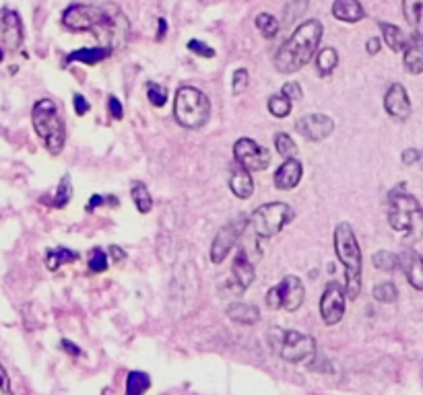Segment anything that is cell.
Here are the masks:
<instances>
[{"mask_svg":"<svg viewBox=\"0 0 423 395\" xmlns=\"http://www.w3.org/2000/svg\"><path fill=\"white\" fill-rule=\"evenodd\" d=\"M108 266H110V262H108L106 251L99 249V247H95V249L91 251V255H89V270L95 272V274H102V272L108 270Z\"/></svg>","mask_w":423,"mask_h":395,"instance_id":"39","label":"cell"},{"mask_svg":"<svg viewBox=\"0 0 423 395\" xmlns=\"http://www.w3.org/2000/svg\"><path fill=\"white\" fill-rule=\"evenodd\" d=\"M403 62H405V70H407L409 74H422L423 72L422 33H413L411 37H407L405 48H403Z\"/></svg>","mask_w":423,"mask_h":395,"instance_id":"20","label":"cell"},{"mask_svg":"<svg viewBox=\"0 0 423 395\" xmlns=\"http://www.w3.org/2000/svg\"><path fill=\"white\" fill-rule=\"evenodd\" d=\"M91 33L97 37L102 48L118 52L128 40L130 23L116 4H104V19Z\"/></svg>","mask_w":423,"mask_h":395,"instance_id":"7","label":"cell"},{"mask_svg":"<svg viewBox=\"0 0 423 395\" xmlns=\"http://www.w3.org/2000/svg\"><path fill=\"white\" fill-rule=\"evenodd\" d=\"M61 346H62V350H66V352H68L70 356H81V354H83V352H81V348H79V346H77L74 342H70V339L64 338L61 342Z\"/></svg>","mask_w":423,"mask_h":395,"instance_id":"49","label":"cell"},{"mask_svg":"<svg viewBox=\"0 0 423 395\" xmlns=\"http://www.w3.org/2000/svg\"><path fill=\"white\" fill-rule=\"evenodd\" d=\"M345 288L339 283H328L320 299V315L326 326H337L345 315Z\"/></svg>","mask_w":423,"mask_h":395,"instance_id":"12","label":"cell"},{"mask_svg":"<svg viewBox=\"0 0 423 395\" xmlns=\"http://www.w3.org/2000/svg\"><path fill=\"white\" fill-rule=\"evenodd\" d=\"M281 95H283V97H287L292 103H294V101H300V99H303V91H302V87H300V83H285V85H283Z\"/></svg>","mask_w":423,"mask_h":395,"instance_id":"43","label":"cell"},{"mask_svg":"<svg viewBox=\"0 0 423 395\" xmlns=\"http://www.w3.org/2000/svg\"><path fill=\"white\" fill-rule=\"evenodd\" d=\"M0 31L4 46L8 50H19L23 44V23L17 10L13 8H2L0 10Z\"/></svg>","mask_w":423,"mask_h":395,"instance_id":"14","label":"cell"},{"mask_svg":"<svg viewBox=\"0 0 423 395\" xmlns=\"http://www.w3.org/2000/svg\"><path fill=\"white\" fill-rule=\"evenodd\" d=\"M384 110L394 119H407L411 115V99L401 83H392L384 95Z\"/></svg>","mask_w":423,"mask_h":395,"instance_id":"15","label":"cell"},{"mask_svg":"<svg viewBox=\"0 0 423 395\" xmlns=\"http://www.w3.org/2000/svg\"><path fill=\"white\" fill-rule=\"evenodd\" d=\"M372 264H374V268H378L382 272H394V270H399V255L382 249L372 255Z\"/></svg>","mask_w":423,"mask_h":395,"instance_id":"34","label":"cell"},{"mask_svg":"<svg viewBox=\"0 0 423 395\" xmlns=\"http://www.w3.org/2000/svg\"><path fill=\"white\" fill-rule=\"evenodd\" d=\"M228 317H230L232 321H236V323L254 326V323H258V319H260V311H258L254 305H250V303L238 301V303H232V305L228 307Z\"/></svg>","mask_w":423,"mask_h":395,"instance_id":"23","label":"cell"},{"mask_svg":"<svg viewBox=\"0 0 423 395\" xmlns=\"http://www.w3.org/2000/svg\"><path fill=\"white\" fill-rule=\"evenodd\" d=\"M106 204H112V206H118V200L116 196H102V194H93L89 204L85 206L87 212H91L93 208H99V206H106Z\"/></svg>","mask_w":423,"mask_h":395,"instance_id":"42","label":"cell"},{"mask_svg":"<svg viewBox=\"0 0 423 395\" xmlns=\"http://www.w3.org/2000/svg\"><path fill=\"white\" fill-rule=\"evenodd\" d=\"M252 283H254V266L250 264L248 253L240 249L238 255L234 258V264H232V280H230L228 290L240 294Z\"/></svg>","mask_w":423,"mask_h":395,"instance_id":"18","label":"cell"},{"mask_svg":"<svg viewBox=\"0 0 423 395\" xmlns=\"http://www.w3.org/2000/svg\"><path fill=\"white\" fill-rule=\"evenodd\" d=\"M174 117H176V121L180 124L182 128H188V130L202 128L209 121V117H211V101H209V97L200 89L184 85V87H180L176 91Z\"/></svg>","mask_w":423,"mask_h":395,"instance_id":"5","label":"cell"},{"mask_svg":"<svg viewBox=\"0 0 423 395\" xmlns=\"http://www.w3.org/2000/svg\"><path fill=\"white\" fill-rule=\"evenodd\" d=\"M248 225V219L240 215V217H234L232 221H228L225 225L221 226L211 243V262L213 264H223V260L228 258V253L236 247L238 239L242 237L244 228Z\"/></svg>","mask_w":423,"mask_h":395,"instance_id":"9","label":"cell"},{"mask_svg":"<svg viewBox=\"0 0 423 395\" xmlns=\"http://www.w3.org/2000/svg\"><path fill=\"white\" fill-rule=\"evenodd\" d=\"M166 31H168V23L163 19L157 21V42H163L166 40Z\"/></svg>","mask_w":423,"mask_h":395,"instance_id":"52","label":"cell"},{"mask_svg":"<svg viewBox=\"0 0 423 395\" xmlns=\"http://www.w3.org/2000/svg\"><path fill=\"white\" fill-rule=\"evenodd\" d=\"M248 81H250L248 70L246 68H238L234 72V76H232V91H234V95H242L244 91L248 89Z\"/></svg>","mask_w":423,"mask_h":395,"instance_id":"40","label":"cell"},{"mask_svg":"<svg viewBox=\"0 0 423 395\" xmlns=\"http://www.w3.org/2000/svg\"><path fill=\"white\" fill-rule=\"evenodd\" d=\"M335 253L345 268V294L356 301L362 292V249L349 223L335 226Z\"/></svg>","mask_w":423,"mask_h":395,"instance_id":"2","label":"cell"},{"mask_svg":"<svg viewBox=\"0 0 423 395\" xmlns=\"http://www.w3.org/2000/svg\"><path fill=\"white\" fill-rule=\"evenodd\" d=\"M147 99L151 101L153 108H163L166 101H168V89L153 83V81H149L147 83Z\"/></svg>","mask_w":423,"mask_h":395,"instance_id":"37","label":"cell"},{"mask_svg":"<svg viewBox=\"0 0 423 395\" xmlns=\"http://www.w3.org/2000/svg\"><path fill=\"white\" fill-rule=\"evenodd\" d=\"M365 50H367L369 56H376V54L380 52V40H378V37H369V40L365 42Z\"/></svg>","mask_w":423,"mask_h":395,"instance_id":"50","label":"cell"},{"mask_svg":"<svg viewBox=\"0 0 423 395\" xmlns=\"http://www.w3.org/2000/svg\"><path fill=\"white\" fill-rule=\"evenodd\" d=\"M296 130L302 134L303 138L318 142V140H324L333 134L335 121H333V117H328L324 113H310V115H302L296 121Z\"/></svg>","mask_w":423,"mask_h":395,"instance_id":"13","label":"cell"},{"mask_svg":"<svg viewBox=\"0 0 423 395\" xmlns=\"http://www.w3.org/2000/svg\"><path fill=\"white\" fill-rule=\"evenodd\" d=\"M104 19V4H70L62 12V25L70 31H93Z\"/></svg>","mask_w":423,"mask_h":395,"instance_id":"10","label":"cell"},{"mask_svg":"<svg viewBox=\"0 0 423 395\" xmlns=\"http://www.w3.org/2000/svg\"><path fill=\"white\" fill-rule=\"evenodd\" d=\"M318 354L316 339L308 334L287 330L281 342V358L289 364H310Z\"/></svg>","mask_w":423,"mask_h":395,"instance_id":"8","label":"cell"},{"mask_svg":"<svg viewBox=\"0 0 423 395\" xmlns=\"http://www.w3.org/2000/svg\"><path fill=\"white\" fill-rule=\"evenodd\" d=\"M266 108H269V112L273 113L275 117H279V119H283V117H287L289 113H292V108H294V103L287 99V97H283V95H271L269 97V103H266Z\"/></svg>","mask_w":423,"mask_h":395,"instance_id":"35","label":"cell"},{"mask_svg":"<svg viewBox=\"0 0 423 395\" xmlns=\"http://www.w3.org/2000/svg\"><path fill=\"white\" fill-rule=\"evenodd\" d=\"M372 296L378 301V303H384V305H390L399 299V290L392 283H382L376 284L374 290H372Z\"/></svg>","mask_w":423,"mask_h":395,"instance_id":"36","label":"cell"},{"mask_svg":"<svg viewBox=\"0 0 423 395\" xmlns=\"http://www.w3.org/2000/svg\"><path fill=\"white\" fill-rule=\"evenodd\" d=\"M308 2L310 0H289V4L285 6V12H283L285 25H292L294 21H298L302 17L303 12H305V8H308Z\"/></svg>","mask_w":423,"mask_h":395,"instance_id":"38","label":"cell"},{"mask_svg":"<svg viewBox=\"0 0 423 395\" xmlns=\"http://www.w3.org/2000/svg\"><path fill=\"white\" fill-rule=\"evenodd\" d=\"M378 27H380V31H382V40H384V44H386L394 54L403 52L405 42H407L405 33H403L397 25H392V23H384V21H380Z\"/></svg>","mask_w":423,"mask_h":395,"instance_id":"26","label":"cell"},{"mask_svg":"<svg viewBox=\"0 0 423 395\" xmlns=\"http://www.w3.org/2000/svg\"><path fill=\"white\" fill-rule=\"evenodd\" d=\"M70 198H72V181H70V175L66 173L61 179V183L56 187V194L52 198V208H56V210L66 208L68 202H70Z\"/></svg>","mask_w":423,"mask_h":395,"instance_id":"32","label":"cell"},{"mask_svg":"<svg viewBox=\"0 0 423 395\" xmlns=\"http://www.w3.org/2000/svg\"><path fill=\"white\" fill-rule=\"evenodd\" d=\"M72 106H74L77 115H85V113H89V110H91L89 101H87L83 95H79V93H74V97H72Z\"/></svg>","mask_w":423,"mask_h":395,"instance_id":"46","label":"cell"},{"mask_svg":"<svg viewBox=\"0 0 423 395\" xmlns=\"http://www.w3.org/2000/svg\"><path fill=\"white\" fill-rule=\"evenodd\" d=\"M0 395H15L10 389V379L8 373L4 371V367L0 364Z\"/></svg>","mask_w":423,"mask_h":395,"instance_id":"48","label":"cell"},{"mask_svg":"<svg viewBox=\"0 0 423 395\" xmlns=\"http://www.w3.org/2000/svg\"><path fill=\"white\" fill-rule=\"evenodd\" d=\"M388 225L407 241H420L423 237V208L415 196L405 192H392L388 200Z\"/></svg>","mask_w":423,"mask_h":395,"instance_id":"3","label":"cell"},{"mask_svg":"<svg viewBox=\"0 0 423 395\" xmlns=\"http://www.w3.org/2000/svg\"><path fill=\"white\" fill-rule=\"evenodd\" d=\"M420 165H422V169H423V151L420 153Z\"/></svg>","mask_w":423,"mask_h":395,"instance_id":"53","label":"cell"},{"mask_svg":"<svg viewBox=\"0 0 423 395\" xmlns=\"http://www.w3.org/2000/svg\"><path fill=\"white\" fill-rule=\"evenodd\" d=\"M110 255H112V262H114V264L126 260V251H124L122 247H118V245H112V247H110Z\"/></svg>","mask_w":423,"mask_h":395,"instance_id":"51","label":"cell"},{"mask_svg":"<svg viewBox=\"0 0 423 395\" xmlns=\"http://www.w3.org/2000/svg\"><path fill=\"white\" fill-rule=\"evenodd\" d=\"M234 161L238 165H242L244 169L250 171V173L252 171H264L269 169V165H271V155L256 140L240 138L234 144Z\"/></svg>","mask_w":423,"mask_h":395,"instance_id":"11","label":"cell"},{"mask_svg":"<svg viewBox=\"0 0 423 395\" xmlns=\"http://www.w3.org/2000/svg\"><path fill=\"white\" fill-rule=\"evenodd\" d=\"M333 17L343 23H360L365 17V10L360 4V0H335Z\"/></svg>","mask_w":423,"mask_h":395,"instance_id":"22","label":"cell"},{"mask_svg":"<svg viewBox=\"0 0 423 395\" xmlns=\"http://www.w3.org/2000/svg\"><path fill=\"white\" fill-rule=\"evenodd\" d=\"M0 62H2V50H0Z\"/></svg>","mask_w":423,"mask_h":395,"instance_id":"54","label":"cell"},{"mask_svg":"<svg viewBox=\"0 0 423 395\" xmlns=\"http://www.w3.org/2000/svg\"><path fill=\"white\" fill-rule=\"evenodd\" d=\"M296 212L289 204L285 202H269V204H262L258 206L250 219H248V225L254 230V235L262 237V239H269V237H275L277 233H281L285 226L294 221Z\"/></svg>","mask_w":423,"mask_h":395,"instance_id":"6","label":"cell"},{"mask_svg":"<svg viewBox=\"0 0 423 395\" xmlns=\"http://www.w3.org/2000/svg\"><path fill=\"white\" fill-rule=\"evenodd\" d=\"M399 268L403 270L409 284L423 292V255L413 247H407L403 253H399Z\"/></svg>","mask_w":423,"mask_h":395,"instance_id":"16","label":"cell"},{"mask_svg":"<svg viewBox=\"0 0 423 395\" xmlns=\"http://www.w3.org/2000/svg\"><path fill=\"white\" fill-rule=\"evenodd\" d=\"M108 112H110V115L114 119H122L124 117V110H122V103L118 97H114V95L108 97Z\"/></svg>","mask_w":423,"mask_h":395,"instance_id":"44","label":"cell"},{"mask_svg":"<svg viewBox=\"0 0 423 395\" xmlns=\"http://www.w3.org/2000/svg\"><path fill=\"white\" fill-rule=\"evenodd\" d=\"M31 124L44 146L50 155H58L64 149L66 132H64V119H62L58 106L52 99H40L33 103L31 110Z\"/></svg>","mask_w":423,"mask_h":395,"instance_id":"4","label":"cell"},{"mask_svg":"<svg viewBox=\"0 0 423 395\" xmlns=\"http://www.w3.org/2000/svg\"><path fill=\"white\" fill-rule=\"evenodd\" d=\"M256 29L262 33V37L273 40V37L279 33L281 23H279L277 17H273L271 12H258V15H256Z\"/></svg>","mask_w":423,"mask_h":395,"instance_id":"31","label":"cell"},{"mask_svg":"<svg viewBox=\"0 0 423 395\" xmlns=\"http://www.w3.org/2000/svg\"><path fill=\"white\" fill-rule=\"evenodd\" d=\"M108 56H112V52L106 50V48H102V46H97V48H81V50H74V52H70L66 56V64H70V62H83L87 66H95L97 62H104Z\"/></svg>","mask_w":423,"mask_h":395,"instance_id":"25","label":"cell"},{"mask_svg":"<svg viewBox=\"0 0 423 395\" xmlns=\"http://www.w3.org/2000/svg\"><path fill=\"white\" fill-rule=\"evenodd\" d=\"M403 12L415 33L423 35V0H403Z\"/></svg>","mask_w":423,"mask_h":395,"instance_id":"28","label":"cell"},{"mask_svg":"<svg viewBox=\"0 0 423 395\" xmlns=\"http://www.w3.org/2000/svg\"><path fill=\"white\" fill-rule=\"evenodd\" d=\"M188 50L200 58H215V50L211 46H207L205 42H200V40H190L188 42Z\"/></svg>","mask_w":423,"mask_h":395,"instance_id":"41","label":"cell"},{"mask_svg":"<svg viewBox=\"0 0 423 395\" xmlns=\"http://www.w3.org/2000/svg\"><path fill=\"white\" fill-rule=\"evenodd\" d=\"M322 40V23L318 19H308L292 33V37L279 48L275 56V68L283 74L302 70L314 58Z\"/></svg>","mask_w":423,"mask_h":395,"instance_id":"1","label":"cell"},{"mask_svg":"<svg viewBox=\"0 0 423 395\" xmlns=\"http://www.w3.org/2000/svg\"><path fill=\"white\" fill-rule=\"evenodd\" d=\"M230 190L240 200H248L254 194V181H252L250 171L244 169L236 161L232 163V169H230Z\"/></svg>","mask_w":423,"mask_h":395,"instance_id":"21","label":"cell"},{"mask_svg":"<svg viewBox=\"0 0 423 395\" xmlns=\"http://www.w3.org/2000/svg\"><path fill=\"white\" fill-rule=\"evenodd\" d=\"M130 196H132V202L136 206V210L141 215H149L153 210V198L147 190V185L143 181H132L130 185Z\"/></svg>","mask_w":423,"mask_h":395,"instance_id":"27","label":"cell"},{"mask_svg":"<svg viewBox=\"0 0 423 395\" xmlns=\"http://www.w3.org/2000/svg\"><path fill=\"white\" fill-rule=\"evenodd\" d=\"M277 290L281 294V309H285L287 313H294L302 307L305 290H303V283L298 276H285L281 283L277 284Z\"/></svg>","mask_w":423,"mask_h":395,"instance_id":"17","label":"cell"},{"mask_svg":"<svg viewBox=\"0 0 423 395\" xmlns=\"http://www.w3.org/2000/svg\"><path fill=\"white\" fill-rule=\"evenodd\" d=\"M151 387V377L145 371H130L126 377V395H145Z\"/></svg>","mask_w":423,"mask_h":395,"instance_id":"29","label":"cell"},{"mask_svg":"<svg viewBox=\"0 0 423 395\" xmlns=\"http://www.w3.org/2000/svg\"><path fill=\"white\" fill-rule=\"evenodd\" d=\"M79 260V251L70 249V247H50L46 251V268L50 272H56L64 264H72Z\"/></svg>","mask_w":423,"mask_h":395,"instance_id":"24","label":"cell"},{"mask_svg":"<svg viewBox=\"0 0 423 395\" xmlns=\"http://www.w3.org/2000/svg\"><path fill=\"white\" fill-rule=\"evenodd\" d=\"M303 175V167L302 163L298 159H285L283 165L279 169L275 171V187L281 190V192H289L294 187H298V183L302 181Z\"/></svg>","mask_w":423,"mask_h":395,"instance_id":"19","label":"cell"},{"mask_svg":"<svg viewBox=\"0 0 423 395\" xmlns=\"http://www.w3.org/2000/svg\"><path fill=\"white\" fill-rule=\"evenodd\" d=\"M339 66V54L335 48H324L318 52L316 56V68H318V74L320 76H328L335 72V68Z\"/></svg>","mask_w":423,"mask_h":395,"instance_id":"30","label":"cell"},{"mask_svg":"<svg viewBox=\"0 0 423 395\" xmlns=\"http://www.w3.org/2000/svg\"><path fill=\"white\" fill-rule=\"evenodd\" d=\"M401 161H403V165H415V163H420V151L417 149H405L403 155H401Z\"/></svg>","mask_w":423,"mask_h":395,"instance_id":"47","label":"cell"},{"mask_svg":"<svg viewBox=\"0 0 423 395\" xmlns=\"http://www.w3.org/2000/svg\"><path fill=\"white\" fill-rule=\"evenodd\" d=\"M273 142H275L277 153H279L283 159H296V155H298V146H296L294 138H292L287 132H277L275 138H273Z\"/></svg>","mask_w":423,"mask_h":395,"instance_id":"33","label":"cell"},{"mask_svg":"<svg viewBox=\"0 0 423 395\" xmlns=\"http://www.w3.org/2000/svg\"><path fill=\"white\" fill-rule=\"evenodd\" d=\"M266 305H269V309H273V311L281 309V294H279L277 286L269 288V292H266Z\"/></svg>","mask_w":423,"mask_h":395,"instance_id":"45","label":"cell"}]
</instances>
